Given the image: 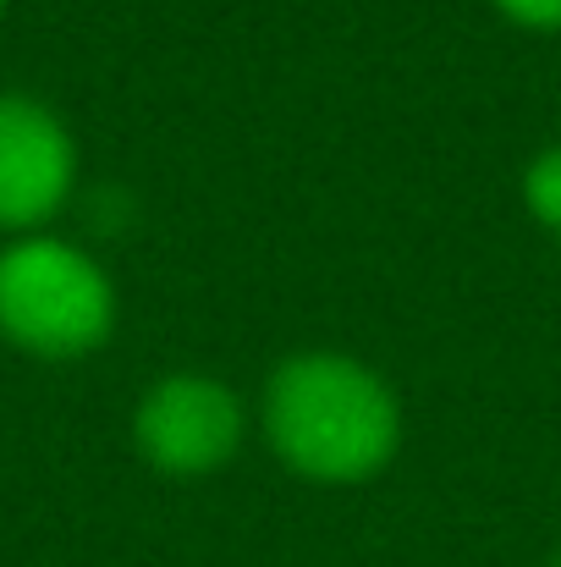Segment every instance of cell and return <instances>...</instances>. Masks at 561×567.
Here are the masks:
<instances>
[{"instance_id":"obj_1","label":"cell","mask_w":561,"mask_h":567,"mask_svg":"<svg viewBox=\"0 0 561 567\" xmlns=\"http://www.w3.org/2000/svg\"><path fill=\"white\" fill-rule=\"evenodd\" d=\"M270 452L314 485L374 480L402 446L396 391L347 353H292L259 402Z\"/></svg>"},{"instance_id":"obj_2","label":"cell","mask_w":561,"mask_h":567,"mask_svg":"<svg viewBox=\"0 0 561 567\" xmlns=\"http://www.w3.org/2000/svg\"><path fill=\"white\" fill-rule=\"evenodd\" d=\"M116 326L111 276L66 237L28 231L0 248V337L28 359H89Z\"/></svg>"},{"instance_id":"obj_3","label":"cell","mask_w":561,"mask_h":567,"mask_svg":"<svg viewBox=\"0 0 561 567\" xmlns=\"http://www.w3.org/2000/svg\"><path fill=\"white\" fill-rule=\"evenodd\" d=\"M242 430H248L242 396L226 380L209 375L155 380L133 413V441H138L144 463L160 474H177V480L226 468L242 446Z\"/></svg>"},{"instance_id":"obj_4","label":"cell","mask_w":561,"mask_h":567,"mask_svg":"<svg viewBox=\"0 0 561 567\" xmlns=\"http://www.w3.org/2000/svg\"><path fill=\"white\" fill-rule=\"evenodd\" d=\"M77 188V144L33 94H0V231L28 237L66 209Z\"/></svg>"},{"instance_id":"obj_5","label":"cell","mask_w":561,"mask_h":567,"mask_svg":"<svg viewBox=\"0 0 561 567\" xmlns=\"http://www.w3.org/2000/svg\"><path fill=\"white\" fill-rule=\"evenodd\" d=\"M523 198H529V209H534L546 226H557L561 220V150H546V155L529 166Z\"/></svg>"},{"instance_id":"obj_6","label":"cell","mask_w":561,"mask_h":567,"mask_svg":"<svg viewBox=\"0 0 561 567\" xmlns=\"http://www.w3.org/2000/svg\"><path fill=\"white\" fill-rule=\"evenodd\" d=\"M496 11L512 17L518 28H540V33L561 28V0H496Z\"/></svg>"},{"instance_id":"obj_7","label":"cell","mask_w":561,"mask_h":567,"mask_svg":"<svg viewBox=\"0 0 561 567\" xmlns=\"http://www.w3.org/2000/svg\"><path fill=\"white\" fill-rule=\"evenodd\" d=\"M551 231H557V243H561V220H557V226H551Z\"/></svg>"},{"instance_id":"obj_8","label":"cell","mask_w":561,"mask_h":567,"mask_svg":"<svg viewBox=\"0 0 561 567\" xmlns=\"http://www.w3.org/2000/svg\"><path fill=\"white\" fill-rule=\"evenodd\" d=\"M551 567H561V557H557V563H551Z\"/></svg>"},{"instance_id":"obj_9","label":"cell","mask_w":561,"mask_h":567,"mask_svg":"<svg viewBox=\"0 0 561 567\" xmlns=\"http://www.w3.org/2000/svg\"><path fill=\"white\" fill-rule=\"evenodd\" d=\"M0 11H6V0H0Z\"/></svg>"}]
</instances>
